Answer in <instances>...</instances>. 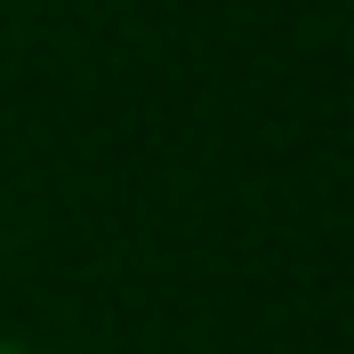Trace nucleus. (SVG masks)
Wrapping results in <instances>:
<instances>
[{
    "label": "nucleus",
    "mask_w": 354,
    "mask_h": 354,
    "mask_svg": "<svg viewBox=\"0 0 354 354\" xmlns=\"http://www.w3.org/2000/svg\"><path fill=\"white\" fill-rule=\"evenodd\" d=\"M0 354H24V346H8V338H0Z\"/></svg>",
    "instance_id": "obj_1"
}]
</instances>
